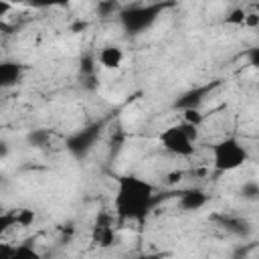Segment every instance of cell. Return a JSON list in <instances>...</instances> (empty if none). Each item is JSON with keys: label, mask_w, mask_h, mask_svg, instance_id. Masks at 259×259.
<instances>
[{"label": "cell", "mask_w": 259, "mask_h": 259, "mask_svg": "<svg viewBox=\"0 0 259 259\" xmlns=\"http://www.w3.org/2000/svg\"><path fill=\"white\" fill-rule=\"evenodd\" d=\"M154 186L134 174L119 176L117 178V190L113 196V208L121 223L125 221H138L142 223L156 202L154 198Z\"/></svg>", "instance_id": "6da1fadb"}, {"label": "cell", "mask_w": 259, "mask_h": 259, "mask_svg": "<svg viewBox=\"0 0 259 259\" xmlns=\"http://www.w3.org/2000/svg\"><path fill=\"white\" fill-rule=\"evenodd\" d=\"M210 154H212V166L217 172H233V170L241 168L245 162H249L247 148L243 146L241 140H237L233 136L219 140L210 148Z\"/></svg>", "instance_id": "7a4b0ae2"}, {"label": "cell", "mask_w": 259, "mask_h": 259, "mask_svg": "<svg viewBox=\"0 0 259 259\" xmlns=\"http://www.w3.org/2000/svg\"><path fill=\"white\" fill-rule=\"evenodd\" d=\"M198 140V127L188 125V123H178L170 125L160 134V144L162 148L178 158H188L194 154V142Z\"/></svg>", "instance_id": "3957f363"}, {"label": "cell", "mask_w": 259, "mask_h": 259, "mask_svg": "<svg viewBox=\"0 0 259 259\" xmlns=\"http://www.w3.org/2000/svg\"><path fill=\"white\" fill-rule=\"evenodd\" d=\"M164 6L166 4H136V6L121 10L119 20L130 34H138V32L146 30L148 26H152V22L160 16Z\"/></svg>", "instance_id": "277c9868"}, {"label": "cell", "mask_w": 259, "mask_h": 259, "mask_svg": "<svg viewBox=\"0 0 259 259\" xmlns=\"http://www.w3.org/2000/svg\"><path fill=\"white\" fill-rule=\"evenodd\" d=\"M99 136H101V125H89V127H85V130H79V132H75L69 140H67V150H69V154L73 156V158H77V160H83L91 150H93V146H95V142L99 140Z\"/></svg>", "instance_id": "5b68a950"}, {"label": "cell", "mask_w": 259, "mask_h": 259, "mask_svg": "<svg viewBox=\"0 0 259 259\" xmlns=\"http://www.w3.org/2000/svg\"><path fill=\"white\" fill-rule=\"evenodd\" d=\"M91 241L97 247H109V245H113L115 233H113L111 221L105 214H101V219H97V223H95V227L91 231Z\"/></svg>", "instance_id": "8992f818"}, {"label": "cell", "mask_w": 259, "mask_h": 259, "mask_svg": "<svg viewBox=\"0 0 259 259\" xmlns=\"http://www.w3.org/2000/svg\"><path fill=\"white\" fill-rule=\"evenodd\" d=\"M22 77V65L16 61H0V89L14 87Z\"/></svg>", "instance_id": "52a82bcc"}, {"label": "cell", "mask_w": 259, "mask_h": 259, "mask_svg": "<svg viewBox=\"0 0 259 259\" xmlns=\"http://www.w3.org/2000/svg\"><path fill=\"white\" fill-rule=\"evenodd\" d=\"M206 200H208V196H206L202 190H198V188H188V190L180 192V196H178L180 208H182V210H188V212L200 210V208L206 204Z\"/></svg>", "instance_id": "ba28073f"}, {"label": "cell", "mask_w": 259, "mask_h": 259, "mask_svg": "<svg viewBox=\"0 0 259 259\" xmlns=\"http://www.w3.org/2000/svg\"><path fill=\"white\" fill-rule=\"evenodd\" d=\"M97 61L103 69H117L123 63V51L117 45H105L97 53Z\"/></svg>", "instance_id": "9c48e42d"}, {"label": "cell", "mask_w": 259, "mask_h": 259, "mask_svg": "<svg viewBox=\"0 0 259 259\" xmlns=\"http://www.w3.org/2000/svg\"><path fill=\"white\" fill-rule=\"evenodd\" d=\"M206 89H208V87H202V89H196V91H188L176 105L182 107V109H196L198 103L202 101V95L206 93Z\"/></svg>", "instance_id": "30bf717a"}, {"label": "cell", "mask_w": 259, "mask_h": 259, "mask_svg": "<svg viewBox=\"0 0 259 259\" xmlns=\"http://www.w3.org/2000/svg\"><path fill=\"white\" fill-rule=\"evenodd\" d=\"M10 259H42V257L32 245H16Z\"/></svg>", "instance_id": "8fae6325"}, {"label": "cell", "mask_w": 259, "mask_h": 259, "mask_svg": "<svg viewBox=\"0 0 259 259\" xmlns=\"http://www.w3.org/2000/svg\"><path fill=\"white\" fill-rule=\"evenodd\" d=\"M26 140H28V144L34 146V148H45V146L49 144V140H51V134H49L47 130H32V132L26 136Z\"/></svg>", "instance_id": "7c38bea8"}, {"label": "cell", "mask_w": 259, "mask_h": 259, "mask_svg": "<svg viewBox=\"0 0 259 259\" xmlns=\"http://www.w3.org/2000/svg\"><path fill=\"white\" fill-rule=\"evenodd\" d=\"M245 18H247V12H245L243 8H233V10L227 14L225 22H227V24H233V26H243V24H245Z\"/></svg>", "instance_id": "4fadbf2b"}, {"label": "cell", "mask_w": 259, "mask_h": 259, "mask_svg": "<svg viewBox=\"0 0 259 259\" xmlns=\"http://www.w3.org/2000/svg\"><path fill=\"white\" fill-rule=\"evenodd\" d=\"M14 221H16L18 227H28L34 221V212L28 210V208H20V210L14 212Z\"/></svg>", "instance_id": "5bb4252c"}, {"label": "cell", "mask_w": 259, "mask_h": 259, "mask_svg": "<svg viewBox=\"0 0 259 259\" xmlns=\"http://www.w3.org/2000/svg\"><path fill=\"white\" fill-rule=\"evenodd\" d=\"M241 192H243V198H247V200H255V198L259 196V184H257L255 180L245 182L243 188H241Z\"/></svg>", "instance_id": "9a60e30c"}, {"label": "cell", "mask_w": 259, "mask_h": 259, "mask_svg": "<svg viewBox=\"0 0 259 259\" xmlns=\"http://www.w3.org/2000/svg\"><path fill=\"white\" fill-rule=\"evenodd\" d=\"M200 121H202V113L198 111V107H196V109H184V123L198 127Z\"/></svg>", "instance_id": "2e32d148"}, {"label": "cell", "mask_w": 259, "mask_h": 259, "mask_svg": "<svg viewBox=\"0 0 259 259\" xmlns=\"http://www.w3.org/2000/svg\"><path fill=\"white\" fill-rule=\"evenodd\" d=\"M14 225H16L14 212H2V214H0V239H2V235H4L8 229H12Z\"/></svg>", "instance_id": "e0dca14e"}, {"label": "cell", "mask_w": 259, "mask_h": 259, "mask_svg": "<svg viewBox=\"0 0 259 259\" xmlns=\"http://www.w3.org/2000/svg\"><path fill=\"white\" fill-rule=\"evenodd\" d=\"M121 8H119V4L117 2H99L97 4V12L101 14V16H111L113 12H119Z\"/></svg>", "instance_id": "ac0fdd59"}, {"label": "cell", "mask_w": 259, "mask_h": 259, "mask_svg": "<svg viewBox=\"0 0 259 259\" xmlns=\"http://www.w3.org/2000/svg\"><path fill=\"white\" fill-rule=\"evenodd\" d=\"M14 247L16 245H10V243H6V241L0 239V259H10L12 253H14Z\"/></svg>", "instance_id": "d6986e66"}, {"label": "cell", "mask_w": 259, "mask_h": 259, "mask_svg": "<svg viewBox=\"0 0 259 259\" xmlns=\"http://www.w3.org/2000/svg\"><path fill=\"white\" fill-rule=\"evenodd\" d=\"M10 8H12V4L10 2H4V0H0V20L10 12Z\"/></svg>", "instance_id": "ffe728a7"}, {"label": "cell", "mask_w": 259, "mask_h": 259, "mask_svg": "<svg viewBox=\"0 0 259 259\" xmlns=\"http://www.w3.org/2000/svg\"><path fill=\"white\" fill-rule=\"evenodd\" d=\"M8 152H10L8 144H6V142H0V158H6V156H8Z\"/></svg>", "instance_id": "44dd1931"}, {"label": "cell", "mask_w": 259, "mask_h": 259, "mask_svg": "<svg viewBox=\"0 0 259 259\" xmlns=\"http://www.w3.org/2000/svg\"><path fill=\"white\" fill-rule=\"evenodd\" d=\"M0 180H2V176H0Z\"/></svg>", "instance_id": "7402d4cb"}]
</instances>
